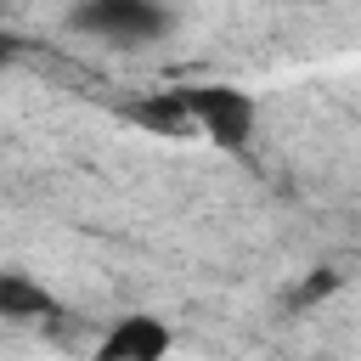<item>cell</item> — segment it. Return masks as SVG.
<instances>
[{
  "mask_svg": "<svg viewBox=\"0 0 361 361\" xmlns=\"http://www.w3.org/2000/svg\"><path fill=\"white\" fill-rule=\"evenodd\" d=\"M73 28L96 34V39H113V45H147V39L169 34V11L158 0H79Z\"/></svg>",
  "mask_w": 361,
  "mask_h": 361,
  "instance_id": "cell-1",
  "label": "cell"
},
{
  "mask_svg": "<svg viewBox=\"0 0 361 361\" xmlns=\"http://www.w3.org/2000/svg\"><path fill=\"white\" fill-rule=\"evenodd\" d=\"M186 107H192V124H203L220 147H248L254 135V96L248 90H231V85H192L180 90Z\"/></svg>",
  "mask_w": 361,
  "mask_h": 361,
  "instance_id": "cell-2",
  "label": "cell"
},
{
  "mask_svg": "<svg viewBox=\"0 0 361 361\" xmlns=\"http://www.w3.org/2000/svg\"><path fill=\"white\" fill-rule=\"evenodd\" d=\"M164 355H169V327L158 316H118L96 344V361H164Z\"/></svg>",
  "mask_w": 361,
  "mask_h": 361,
  "instance_id": "cell-3",
  "label": "cell"
},
{
  "mask_svg": "<svg viewBox=\"0 0 361 361\" xmlns=\"http://www.w3.org/2000/svg\"><path fill=\"white\" fill-rule=\"evenodd\" d=\"M130 118H135V124H147V130H158V135H186V130H192V107H186V96H180V90H158V96L135 102V107H130Z\"/></svg>",
  "mask_w": 361,
  "mask_h": 361,
  "instance_id": "cell-4",
  "label": "cell"
},
{
  "mask_svg": "<svg viewBox=\"0 0 361 361\" xmlns=\"http://www.w3.org/2000/svg\"><path fill=\"white\" fill-rule=\"evenodd\" d=\"M0 316H17V322H34V316H56V299H51L39 282H28V276L6 271V276H0Z\"/></svg>",
  "mask_w": 361,
  "mask_h": 361,
  "instance_id": "cell-5",
  "label": "cell"
},
{
  "mask_svg": "<svg viewBox=\"0 0 361 361\" xmlns=\"http://www.w3.org/2000/svg\"><path fill=\"white\" fill-rule=\"evenodd\" d=\"M333 288H338V276H333V271H322V276H310V282L299 288V305H316V299H327Z\"/></svg>",
  "mask_w": 361,
  "mask_h": 361,
  "instance_id": "cell-6",
  "label": "cell"
},
{
  "mask_svg": "<svg viewBox=\"0 0 361 361\" xmlns=\"http://www.w3.org/2000/svg\"><path fill=\"white\" fill-rule=\"evenodd\" d=\"M11 56H17V39H11V34H0V62H11Z\"/></svg>",
  "mask_w": 361,
  "mask_h": 361,
  "instance_id": "cell-7",
  "label": "cell"
}]
</instances>
